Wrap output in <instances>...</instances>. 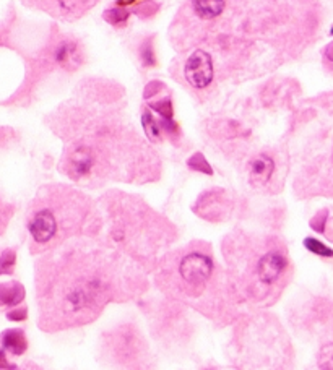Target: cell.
I'll list each match as a JSON object with an SVG mask.
<instances>
[{
	"instance_id": "obj_1",
	"label": "cell",
	"mask_w": 333,
	"mask_h": 370,
	"mask_svg": "<svg viewBox=\"0 0 333 370\" xmlns=\"http://www.w3.org/2000/svg\"><path fill=\"white\" fill-rule=\"evenodd\" d=\"M213 271V260L204 254H189L181 260L179 275L184 283L201 286L206 283Z\"/></svg>"
},
{
	"instance_id": "obj_2",
	"label": "cell",
	"mask_w": 333,
	"mask_h": 370,
	"mask_svg": "<svg viewBox=\"0 0 333 370\" xmlns=\"http://www.w3.org/2000/svg\"><path fill=\"white\" fill-rule=\"evenodd\" d=\"M186 78L197 90H204L213 80V62L205 50H195L186 64Z\"/></svg>"
},
{
	"instance_id": "obj_3",
	"label": "cell",
	"mask_w": 333,
	"mask_h": 370,
	"mask_svg": "<svg viewBox=\"0 0 333 370\" xmlns=\"http://www.w3.org/2000/svg\"><path fill=\"white\" fill-rule=\"evenodd\" d=\"M96 163V154L88 145H77L67 158V172L72 179L90 176Z\"/></svg>"
},
{
	"instance_id": "obj_4",
	"label": "cell",
	"mask_w": 333,
	"mask_h": 370,
	"mask_svg": "<svg viewBox=\"0 0 333 370\" xmlns=\"http://www.w3.org/2000/svg\"><path fill=\"white\" fill-rule=\"evenodd\" d=\"M30 232L37 243H48L57 232V219L51 210H41L30 221Z\"/></svg>"
},
{
	"instance_id": "obj_5",
	"label": "cell",
	"mask_w": 333,
	"mask_h": 370,
	"mask_svg": "<svg viewBox=\"0 0 333 370\" xmlns=\"http://www.w3.org/2000/svg\"><path fill=\"white\" fill-rule=\"evenodd\" d=\"M286 270V259L280 252H269L257 263V276L262 284H273Z\"/></svg>"
},
{
	"instance_id": "obj_6",
	"label": "cell",
	"mask_w": 333,
	"mask_h": 370,
	"mask_svg": "<svg viewBox=\"0 0 333 370\" xmlns=\"http://www.w3.org/2000/svg\"><path fill=\"white\" fill-rule=\"evenodd\" d=\"M226 0H192L194 12L204 20H212L223 13Z\"/></svg>"
},
{
	"instance_id": "obj_7",
	"label": "cell",
	"mask_w": 333,
	"mask_h": 370,
	"mask_svg": "<svg viewBox=\"0 0 333 370\" xmlns=\"http://www.w3.org/2000/svg\"><path fill=\"white\" fill-rule=\"evenodd\" d=\"M271 172H273V161L267 154H260L254 159L251 166V179L255 184H267L270 181Z\"/></svg>"
},
{
	"instance_id": "obj_8",
	"label": "cell",
	"mask_w": 333,
	"mask_h": 370,
	"mask_svg": "<svg viewBox=\"0 0 333 370\" xmlns=\"http://www.w3.org/2000/svg\"><path fill=\"white\" fill-rule=\"evenodd\" d=\"M55 60H57V64L62 65V67H77L80 62V50L77 44L70 43V41L60 44L59 49L55 50Z\"/></svg>"
},
{
	"instance_id": "obj_9",
	"label": "cell",
	"mask_w": 333,
	"mask_h": 370,
	"mask_svg": "<svg viewBox=\"0 0 333 370\" xmlns=\"http://www.w3.org/2000/svg\"><path fill=\"white\" fill-rule=\"evenodd\" d=\"M3 348L10 351L12 354H23L26 351V338L21 330H8L2 338Z\"/></svg>"
},
{
	"instance_id": "obj_10",
	"label": "cell",
	"mask_w": 333,
	"mask_h": 370,
	"mask_svg": "<svg viewBox=\"0 0 333 370\" xmlns=\"http://www.w3.org/2000/svg\"><path fill=\"white\" fill-rule=\"evenodd\" d=\"M25 297V291L18 283L0 284V304L6 306H17Z\"/></svg>"
},
{
	"instance_id": "obj_11",
	"label": "cell",
	"mask_w": 333,
	"mask_h": 370,
	"mask_svg": "<svg viewBox=\"0 0 333 370\" xmlns=\"http://www.w3.org/2000/svg\"><path fill=\"white\" fill-rule=\"evenodd\" d=\"M142 124H143L145 133L148 135V138L153 140V142H159V138H161V132H159L158 124L154 122V119L152 117V114H150V112H147V111L143 112Z\"/></svg>"
},
{
	"instance_id": "obj_12",
	"label": "cell",
	"mask_w": 333,
	"mask_h": 370,
	"mask_svg": "<svg viewBox=\"0 0 333 370\" xmlns=\"http://www.w3.org/2000/svg\"><path fill=\"white\" fill-rule=\"evenodd\" d=\"M304 246H306L307 250H311L314 252V254H317L321 257H333V250L323 246L322 242H318L317 239H311V237L306 239V241H304Z\"/></svg>"
},
{
	"instance_id": "obj_13",
	"label": "cell",
	"mask_w": 333,
	"mask_h": 370,
	"mask_svg": "<svg viewBox=\"0 0 333 370\" xmlns=\"http://www.w3.org/2000/svg\"><path fill=\"white\" fill-rule=\"evenodd\" d=\"M187 164H189L192 169H197V171H200V172H205V174H212V172H213L212 167H210V164L205 161L204 154H200V153L194 154V156H192L189 159V161H187Z\"/></svg>"
},
{
	"instance_id": "obj_14",
	"label": "cell",
	"mask_w": 333,
	"mask_h": 370,
	"mask_svg": "<svg viewBox=\"0 0 333 370\" xmlns=\"http://www.w3.org/2000/svg\"><path fill=\"white\" fill-rule=\"evenodd\" d=\"M318 365L321 369L333 370V344H327L318 354Z\"/></svg>"
},
{
	"instance_id": "obj_15",
	"label": "cell",
	"mask_w": 333,
	"mask_h": 370,
	"mask_svg": "<svg viewBox=\"0 0 333 370\" xmlns=\"http://www.w3.org/2000/svg\"><path fill=\"white\" fill-rule=\"evenodd\" d=\"M152 107L163 117V120H172V107H171V102L168 100L156 102V104H153Z\"/></svg>"
},
{
	"instance_id": "obj_16",
	"label": "cell",
	"mask_w": 333,
	"mask_h": 370,
	"mask_svg": "<svg viewBox=\"0 0 333 370\" xmlns=\"http://www.w3.org/2000/svg\"><path fill=\"white\" fill-rule=\"evenodd\" d=\"M15 263V254L13 252H6L0 259V273H10Z\"/></svg>"
},
{
	"instance_id": "obj_17",
	"label": "cell",
	"mask_w": 333,
	"mask_h": 370,
	"mask_svg": "<svg viewBox=\"0 0 333 370\" xmlns=\"http://www.w3.org/2000/svg\"><path fill=\"white\" fill-rule=\"evenodd\" d=\"M60 8L65 12H77L87 3V0H59Z\"/></svg>"
},
{
	"instance_id": "obj_18",
	"label": "cell",
	"mask_w": 333,
	"mask_h": 370,
	"mask_svg": "<svg viewBox=\"0 0 333 370\" xmlns=\"http://www.w3.org/2000/svg\"><path fill=\"white\" fill-rule=\"evenodd\" d=\"M142 59H143L145 65H153L154 64V55H153L152 43H147L142 48Z\"/></svg>"
},
{
	"instance_id": "obj_19",
	"label": "cell",
	"mask_w": 333,
	"mask_h": 370,
	"mask_svg": "<svg viewBox=\"0 0 333 370\" xmlns=\"http://www.w3.org/2000/svg\"><path fill=\"white\" fill-rule=\"evenodd\" d=\"M107 13L114 15V18H109V21L114 23V25H117V23H124L129 18V12L125 10H109Z\"/></svg>"
},
{
	"instance_id": "obj_20",
	"label": "cell",
	"mask_w": 333,
	"mask_h": 370,
	"mask_svg": "<svg viewBox=\"0 0 333 370\" xmlns=\"http://www.w3.org/2000/svg\"><path fill=\"white\" fill-rule=\"evenodd\" d=\"M8 318L10 320H23V318H26V312L21 311L20 313H8Z\"/></svg>"
},
{
	"instance_id": "obj_21",
	"label": "cell",
	"mask_w": 333,
	"mask_h": 370,
	"mask_svg": "<svg viewBox=\"0 0 333 370\" xmlns=\"http://www.w3.org/2000/svg\"><path fill=\"white\" fill-rule=\"evenodd\" d=\"M7 367H10V365L7 364V358H6V354H3V351L0 349V369H7Z\"/></svg>"
},
{
	"instance_id": "obj_22",
	"label": "cell",
	"mask_w": 333,
	"mask_h": 370,
	"mask_svg": "<svg viewBox=\"0 0 333 370\" xmlns=\"http://www.w3.org/2000/svg\"><path fill=\"white\" fill-rule=\"evenodd\" d=\"M330 35H333V28H332V30H330Z\"/></svg>"
}]
</instances>
